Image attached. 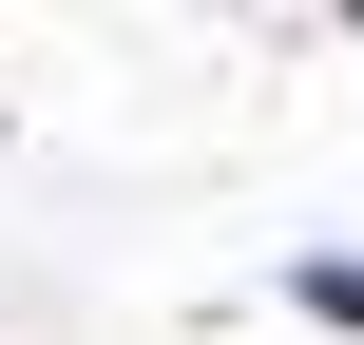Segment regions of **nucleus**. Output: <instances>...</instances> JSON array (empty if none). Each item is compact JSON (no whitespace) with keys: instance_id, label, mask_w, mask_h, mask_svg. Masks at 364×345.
Segmentation results:
<instances>
[{"instance_id":"f257e3e1","label":"nucleus","mask_w":364,"mask_h":345,"mask_svg":"<svg viewBox=\"0 0 364 345\" xmlns=\"http://www.w3.org/2000/svg\"><path fill=\"white\" fill-rule=\"evenodd\" d=\"M307 307H326V327H364V269H346V250H326V269H307Z\"/></svg>"}]
</instances>
